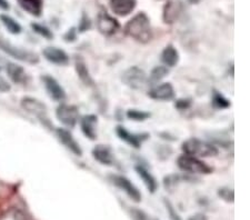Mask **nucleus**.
Here are the masks:
<instances>
[{
    "mask_svg": "<svg viewBox=\"0 0 250 220\" xmlns=\"http://www.w3.org/2000/svg\"><path fill=\"white\" fill-rule=\"evenodd\" d=\"M124 34L137 42L148 43L152 38L150 18L145 11H140L125 25Z\"/></svg>",
    "mask_w": 250,
    "mask_h": 220,
    "instance_id": "obj_1",
    "label": "nucleus"
},
{
    "mask_svg": "<svg viewBox=\"0 0 250 220\" xmlns=\"http://www.w3.org/2000/svg\"><path fill=\"white\" fill-rule=\"evenodd\" d=\"M181 150L185 155L197 158L215 157L219 154L218 148L212 143L198 138H188L181 145Z\"/></svg>",
    "mask_w": 250,
    "mask_h": 220,
    "instance_id": "obj_2",
    "label": "nucleus"
},
{
    "mask_svg": "<svg viewBox=\"0 0 250 220\" xmlns=\"http://www.w3.org/2000/svg\"><path fill=\"white\" fill-rule=\"evenodd\" d=\"M122 82L130 89L137 91L148 90L150 88L148 75L138 66H131L125 70L122 75Z\"/></svg>",
    "mask_w": 250,
    "mask_h": 220,
    "instance_id": "obj_3",
    "label": "nucleus"
},
{
    "mask_svg": "<svg viewBox=\"0 0 250 220\" xmlns=\"http://www.w3.org/2000/svg\"><path fill=\"white\" fill-rule=\"evenodd\" d=\"M0 50L21 62L29 63V65H36L39 62V56L37 54L26 48L16 46L5 38H0Z\"/></svg>",
    "mask_w": 250,
    "mask_h": 220,
    "instance_id": "obj_4",
    "label": "nucleus"
},
{
    "mask_svg": "<svg viewBox=\"0 0 250 220\" xmlns=\"http://www.w3.org/2000/svg\"><path fill=\"white\" fill-rule=\"evenodd\" d=\"M177 166L184 173L195 175H210L213 173V168L206 163L200 158L189 155H180L177 158Z\"/></svg>",
    "mask_w": 250,
    "mask_h": 220,
    "instance_id": "obj_5",
    "label": "nucleus"
},
{
    "mask_svg": "<svg viewBox=\"0 0 250 220\" xmlns=\"http://www.w3.org/2000/svg\"><path fill=\"white\" fill-rule=\"evenodd\" d=\"M108 178H109L112 185L117 188H119L122 191H124V193L132 200V201L135 202L141 201L140 190L127 177H125V176H122V175L112 174V175H109V177Z\"/></svg>",
    "mask_w": 250,
    "mask_h": 220,
    "instance_id": "obj_6",
    "label": "nucleus"
},
{
    "mask_svg": "<svg viewBox=\"0 0 250 220\" xmlns=\"http://www.w3.org/2000/svg\"><path fill=\"white\" fill-rule=\"evenodd\" d=\"M56 117L64 127L74 128L79 121L78 108L69 103H60L56 109Z\"/></svg>",
    "mask_w": 250,
    "mask_h": 220,
    "instance_id": "obj_7",
    "label": "nucleus"
},
{
    "mask_svg": "<svg viewBox=\"0 0 250 220\" xmlns=\"http://www.w3.org/2000/svg\"><path fill=\"white\" fill-rule=\"evenodd\" d=\"M96 23L97 29L99 30V33L106 36V37H110V36L115 35L120 29V23L118 20L104 10H102L97 15Z\"/></svg>",
    "mask_w": 250,
    "mask_h": 220,
    "instance_id": "obj_8",
    "label": "nucleus"
},
{
    "mask_svg": "<svg viewBox=\"0 0 250 220\" xmlns=\"http://www.w3.org/2000/svg\"><path fill=\"white\" fill-rule=\"evenodd\" d=\"M115 131L116 135L118 136V138L122 140V141L126 142L127 145L135 148V149H139L141 145L149 138L148 133H131V131H129L127 128L120 125L116 127Z\"/></svg>",
    "mask_w": 250,
    "mask_h": 220,
    "instance_id": "obj_9",
    "label": "nucleus"
},
{
    "mask_svg": "<svg viewBox=\"0 0 250 220\" xmlns=\"http://www.w3.org/2000/svg\"><path fill=\"white\" fill-rule=\"evenodd\" d=\"M42 81L48 96H49L52 100L62 102L67 98L66 90L63 89V87L60 85L58 80L55 77H52L50 75H43L42 76Z\"/></svg>",
    "mask_w": 250,
    "mask_h": 220,
    "instance_id": "obj_10",
    "label": "nucleus"
},
{
    "mask_svg": "<svg viewBox=\"0 0 250 220\" xmlns=\"http://www.w3.org/2000/svg\"><path fill=\"white\" fill-rule=\"evenodd\" d=\"M20 106L26 113L30 114L40 120L48 119V109L46 105L34 97H23L20 101Z\"/></svg>",
    "mask_w": 250,
    "mask_h": 220,
    "instance_id": "obj_11",
    "label": "nucleus"
},
{
    "mask_svg": "<svg viewBox=\"0 0 250 220\" xmlns=\"http://www.w3.org/2000/svg\"><path fill=\"white\" fill-rule=\"evenodd\" d=\"M148 97L157 101H170L175 99L176 91L170 82H163L149 88Z\"/></svg>",
    "mask_w": 250,
    "mask_h": 220,
    "instance_id": "obj_12",
    "label": "nucleus"
},
{
    "mask_svg": "<svg viewBox=\"0 0 250 220\" xmlns=\"http://www.w3.org/2000/svg\"><path fill=\"white\" fill-rule=\"evenodd\" d=\"M56 136H57L59 141L62 142L68 150L71 151L75 156L82 157L83 156L82 147H80L78 141L74 138V136L71 135L69 130L64 129V128H57V129H56Z\"/></svg>",
    "mask_w": 250,
    "mask_h": 220,
    "instance_id": "obj_13",
    "label": "nucleus"
},
{
    "mask_svg": "<svg viewBox=\"0 0 250 220\" xmlns=\"http://www.w3.org/2000/svg\"><path fill=\"white\" fill-rule=\"evenodd\" d=\"M91 155L96 161L100 165L107 167H114L116 165V158L112 149L107 145H97L91 150Z\"/></svg>",
    "mask_w": 250,
    "mask_h": 220,
    "instance_id": "obj_14",
    "label": "nucleus"
},
{
    "mask_svg": "<svg viewBox=\"0 0 250 220\" xmlns=\"http://www.w3.org/2000/svg\"><path fill=\"white\" fill-rule=\"evenodd\" d=\"M42 55L47 61L57 66H67L70 61L69 55L58 47H46L42 50Z\"/></svg>",
    "mask_w": 250,
    "mask_h": 220,
    "instance_id": "obj_15",
    "label": "nucleus"
},
{
    "mask_svg": "<svg viewBox=\"0 0 250 220\" xmlns=\"http://www.w3.org/2000/svg\"><path fill=\"white\" fill-rule=\"evenodd\" d=\"M80 129L84 137L89 140L97 139V126H98V117L94 114H88L79 118Z\"/></svg>",
    "mask_w": 250,
    "mask_h": 220,
    "instance_id": "obj_16",
    "label": "nucleus"
},
{
    "mask_svg": "<svg viewBox=\"0 0 250 220\" xmlns=\"http://www.w3.org/2000/svg\"><path fill=\"white\" fill-rule=\"evenodd\" d=\"M112 13L119 17H127L137 7V0H109Z\"/></svg>",
    "mask_w": 250,
    "mask_h": 220,
    "instance_id": "obj_17",
    "label": "nucleus"
},
{
    "mask_svg": "<svg viewBox=\"0 0 250 220\" xmlns=\"http://www.w3.org/2000/svg\"><path fill=\"white\" fill-rule=\"evenodd\" d=\"M75 70L83 85L87 87H95V80L90 75L86 60L83 59V56H76L75 57Z\"/></svg>",
    "mask_w": 250,
    "mask_h": 220,
    "instance_id": "obj_18",
    "label": "nucleus"
},
{
    "mask_svg": "<svg viewBox=\"0 0 250 220\" xmlns=\"http://www.w3.org/2000/svg\"><path fill=\"white\" fill-rule=\"evenodd\" d=\"M181 5L178 1H173V0H169L166 5L164 6L163 9V20L167 25H172L176 22L181 15Z\"/></svg>",
    "mask_w": 250,
    "mask_h": 220,
    "instance_id": "obj_19",
    "label": "nucleus"
},
{
    "mask_svg": "<svg viewBox=\"0 0 250 220\" xmlns=\"http://www.w3.org/2000/svg\"><path fill=\"white\" fill-rule=\"evenodd\" d=\"M5 70L8 75V77L13 81L14 83H17V85H22L27 81V73L25 68L22 66L18 65V63L15 62H6Z\"/></svg>",
    "mask_w": 250,
    "mask_h": 220,
    "instance_id": "obj_20",
    "label": "nucleus"
},
{
    "mask_svg": "<svg viewBox=\"0 0 250 220\" xmlns=\"http://www.w3.org/2000/svg\"><path fill=\"white\" fill-rule=\"evenodd\" d=\"M135 171L137 175L139 176V178L143 180L144 185L146 186L149 193L155 194L157 189H158V181H157V179L154 177V175L143 165H136Z\"/></svg>",
    "mask_w": 250,
    "mask_h": 220,
    "instance_id": "obj_21",
    "label": "nucleus"
},
{
    "mask_svg": "<svg viewBox=\"0 0 250 220\" xmlns=\"http://www.w3.org/2000/svg\"><path fill=\"white\" fill-rule=\"evenodd\" d=\"M180 60V55L179 51L177 50V48L169 43L166 47L164 48L163 51L160 54V61L164 66L167 68H172L178 65Z\"/></svg>",
    "mask_w": 250,
    "mask_h": 220,
    "instance_id": "obj_22",
    "label": "nucleus"
},
{
    "mask_svg": "<svg viewBox=\"0 0 250 220\" xmlns=\"http://www.w3.org/2000/svg\"><path fill=\"white\" fill-rule=\"evenodd\" d=\"M19 7L32 17L38 18L42 15L43 0H17Z\"/></svg>",
    "mask_w": 250,
    "mask_h": 220,
    "instance_id": "obj_23",
    "label": "nucleus"
},
{
    "mask_svg": "<svg viewBox=\"0 0 250 220\" xmlns=\"http://www.w3.org/2000/svg\"><path fill=\"white\" fill-rule=\"evenodd\" d=\"M168 75H169V68H167L164 65L156 66L154 69L150 71V75L148 76L149 86L151 88L156 85H158V83H160L161 80L166 78Z\"/></svg>",
    "mask_w": 250,
    "mask_h": 220,
    "instance_id": "obj_24",
    "label": "nucleus"
},
{
    "mask_svg": "<svg viewBox=\"0 0 250 220\" xmlns=\"http://www.w3.org/2000/svg\"><path fill=\"white\" fill-rule=\"evenodd\" d=\"M0 21H1L2 25L5 26V28L8 30V33H10L11 35L21 34L22 31L21 25H20L17 20L11 17V16L5 15V14L0 15Z\"/></svg>",
    "mask_w": 250,
    "mask_h": 220,
    "instance_id": "obj_25",
    "label": "nucleus"
},
{
    "mask_svg": "<svg viewBox=\"0 0 250 220\" xmlns=\"http://www.w3.org/2000/svg\"><path fill=\"white\" fill-rule=\"evenodd\" d=\"M211 105L217 110H225L231 107V101L220 93V91L213 89L211 95Z\"/></svg>",
    "mask_w": 250,
    "mask_h": 220,
    "instance_id": "obj_26",
    "label": "nucleus"
},
{
    "mask_svg": "<svg viewBox=\"0 0 250 220\" xmlns=\"http://www.w3.org/2000/svg\"><path fill=\"white\" fill-rule=\"evenodd\" d=\"M126 116L128 119L132 120V121L137 122H143L146 121L147 119L151 117V114L148 113V111L140 110V109H135V108H131V109H128Z\"/></svg>",
    "mask_w": 250,
    "mask_h": 220,
    "instance_id": "obj_27",
    "label": "nucleus"
},
{
    "mask_svg": "<svg viewBox=\"0 0 250 220\" xmlns=\"http://www.w3.org/2000/svg\"><path fill=\"white\" fill-rule=\"evenodd\" d=\"M0 220H27V216L19 208H10L0 215Z\"/></svg>",
    "mask_w": 250,
    "mask_h": 220,
    "instance_id": "obj_28",
    "label": "nucleus"
},
{
    "mask_svg": "<svg viewBox=\"0 0 250 220\" xmlns=\"http://www.w3.org/2000/svg\"><path fill=\"white\" fill-rule=\"evenodd\" d=\"M31 29L34 33L38 34L39 36H42V37H43L45 39H48L50 40L54 38V33L49 29V28L42 25V23H38V22H32L31 25Z\"/></svg>",
    "mask_w": 250,
    "mask_h": 220,
    "instance_id": "obj_29",
    "label": "nucleus"
},
{
    "mask_svg": "<svg viewBox=\"0 0 250 220\" xmlns=\"http://www.w3.org/2000/svg\"><path fill=\"white\" fill-rule=\"evenodd\" d=\"M218 196L228 203H232L235 201V193L233 190L228 187H221L218 189Z\"/></svg>",
    "mask_w": 250,
    "mask_h": 220,
    "instance_id": "obj_30",
    "label": "nucleus"
},
{
    "mask_svg": "<svg viewBox=\"0 0 250 220\" xmlns=\"http://www.w3.org/2000/svg\"><path fill=\"white\" fill-rule=\"evenodd\" d=\"M91 28V20L90 18L88 17L86 13H83L82 18H80L79 21V26L77 28V31L79 34H83L88 31Z\"/></svg>",
    "mask_w": 250,
    "mask_h": 220,
    "instance_id": "obj_31",
    "label": "nucleus"
},
{
    "mask_svg": "<svg viewBox=\"0 0 250 220\" xmlns=\"http://www.w3.org/2000/svg\"><path fill=\"white\" fill-rule=\"evenodd\" d=\"M164 202H165V206H166V208H167V213H168L169 217H170L171 220H183V218H181L179 214L177 213L175 207L172 206V203L169 201V200L165 199Z\"/></svg>",
    "mask_w": 250,
    "mask_h": 220,
    "instance_id": "obj_32",
    "label": "nucleus"
},
{
    "mask_svg": "<svg viewBox=\"0 0 250 220\" xmlns=\"http://www.w3.org/2000/svg\"><path fill=\"white\" fill-rule=\"evenodd\" d=\"M192 101L189 98H179L175 101V107L178 110H187L191 107Z\"/></svg>",
    "mask_w": 250,
    "mask_h": 220,
    "instance_id": "obj_33",
    "label": "nucleus"
},
{
    "mask_svg": "<svg viewBox=\"0 0 250 220\" xmlns=\"http://www.w3.org/2000/svg\"><path fill=\"white\" fill-rule=\"evenodd\" d=\"M77 36H78L77 28L72 27L70 29H68L67 33L63 35V39L66 42H75L76 40H77Z\"/></svg>",
    "mask_w": 250,
    "mask_h": 220,
    "instance_id": "obj_34",
    "label": "nucleus"
},
{
    "mask_svg": "<svg viewBox=\"0 0 250 220\" xmlns=\"http://www.w3.org/2000/svg\"><path fill=\"white\" fill-rule=\"evenodd\" d=\"M130 214L131 218L134 220H149L146 213H144V211L140 209H137V208H132L130 210Z\"/></svg>",
    "mask_w": 250,
    "mask_h": 220,
    "instance_id": "obj_35",
    "label": "nucleus"
},
{
    "mask_svg": "<svg viewBox=\"0 0 250 220\" xmlns=\"http://www.w3.org/2000/svg\"><path fill=\"white\" fill-rule=\"evenodd\" d=\"M11 86L9 81L6 78H3L2 76H0V94H5L10 91Z\"/></svg>",
    "mask_w": 250,
    "mask_h": 220,
    "instance_id": "obj_36",
    "label": "nucleus"
},
{
    "mask_svg": "<svg viewBox=\"0 0 250 220\" xmlns=\"http://www.w3.org/2000/svg\"><path fill=\"white\" fill-rule=\"evenodd\" d=\"M188 220H208V218H207V216H206V215L199 213V214H196V215L191 216V217L189 218Z\"/></svg>",
    "mask_w": 250,
    "mask_h": 220,
    "instance_id": "obj_37",
    "label": "nucleus"
},
{
    "mask_svg": "<svg viewBox=\"0 0 250 220\" xmlns=\"http://www.w3.org/2000/svg\"><path fill=\"white\" fill-rule=\"evenodd\" d=\"M0 9L3 11H8L10 9V5L7 0H0Z\"/></svg>",
    "mask_w": 250,
    "mask_h": 220,
    "instance_id": "obj_38",
    "label": "nucleus"
},
{
    "mask_svg": "<svg viewBox=\"0 0 250 220\" xmlns=\"http://www.w3.org/2000/svg\"><path fill=\"white\" fill-rule=\"evenodd\" d=\"M189 3H191V5H198V3L201 1V0H187Z\"/></svg>",
    "mask_w": 250,
    "mask_h": 220,
    "instance_id": "obj_39",
    "label": "nucleus"
},
{
    "mask_svg": "<svg viewBox=\"0 0 250 220\" xmlns=\"http://www.w3.org/2000/svg\"><path fill=\"white\" fill-rule=\"evenodd\" d=\"M5 66H6V62L3 61L1 58H0V70L3 69V68H5Z\"/></svg>",
    "mask_w": 250,
    "mask_h": 220,
    "instance_id": "obj_40",
    "label": "nucleus"
}]
</instances>
